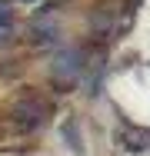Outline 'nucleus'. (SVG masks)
I'll return each instance as SVG.
<instances>
[{
    "label": "nucleus",
    "instance_id": "1",
    "mask_svg": "<svg viewBox=\"0 0 150 156\" xmlns=\"http://www.w3.org/2000/svg\"><path fill=\"white\" fill-rule=\"evenodd\" d=\"M84 70H87V53L80 47H63V50H57V57L50 63V73H54L57 87H77L80 76H84Z\"/></svg>",
    "mask_w": 150,
    "mask_h": 156
},
{
    "label": "nucleus",
    "instance_id": "2",
    "mask_svg": "<svg viewBox=\"0 0 150 156\" xmlns=\"http://www.w3.org/2000/svg\"><path fill=\"white\" fill-rule=\"evenodd\" d=\"M47 106L40 103V100H33V96H27V100H20L17 106H13V120L24 126V129H37V126H43V120H47Z\"/></svg>",
    "mask_w": 150,
    "mask_h": 156
},
{
    "label": "nucleus",
    "instance_id": "3",
    "mask_svg": "<svg viewBox=\"0 0 150 156\" xmlns=\"http://www.w3.org/2000/svg\"><path fill=\"white\" fill-rule=\"evenodd\" d=\"M120 146H123L127 153H147L150 129H144V126H123V129H120Z\"/></svg>",
    "mask_w": 150,
    "mask_h": 156
},
{
    "label": "nucleus",
    "instance_id": "4",
    "mask_svg": "<svg viewBox=\"0 0 150 156\" xmlns=\"http://www.w3.org/2000/svg\"><path fill=\"white\" fill-rule=\"evenodd\" d=\"M37 37H40V40H54V37H57V13H54V10L37 17Z\"/></svg>",
    "mask_w": 150,
    "mask_h": 156
},
{
    "label": "nucleus",
    "instance_id": "5",
    "mask_svg": "<svg viewBox=\"0 0 150 156\" xmlns=\"http://www.w3.org/2000/svg\"><path fill=\"white\" fill-rule=\"evenodd\" d=\"M10 33H13V10L7 0H0V43L10 40Z\"/></svg>",
    "mask_w": 150,
    "mask_h": 156
},
{
    "label": "nucleus",
    "instance_id": "6",
    "mask_svg": "<svg viewBox=\"0 0 150 156\" xmlns=\"http://www.w3.org/2000/svg\"><path fill=\"white\" fill-rule=\"evenodd\" d=\"M63 136H67V140H70V146H73V150H77V153H80V150H84V146H80V136H77V129H73V123H67V126H63Z\"/></svg>",
    "mask_w": 150,
    "mask_h": 156
},
{
    "label": "nucleus",
    "instance_id": "7",
    "mask_svg": "<svg viewBox=\"0 0 150 156\" xmlns=\"http://www.w3.org/2000/svg\"><path fill=\"white\" fill-rule=\"evenodd\" d=\"M27 3H33V0H27Z\"/></svg>",
    "mask_w": 150,
    "mask_h": 156
}]
</instances>
